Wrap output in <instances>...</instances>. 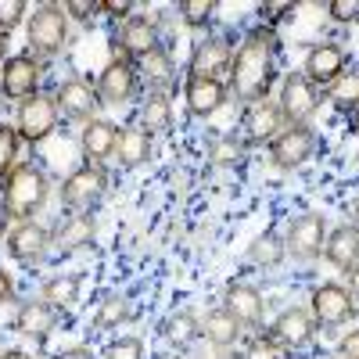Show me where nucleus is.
Here are the masks:
<instances>
[{
	"label": "nucleus",
	"mask_w": 359,
	"mask_h": 359,
	"mask_svg": "<svg viewBox=\"0 0 359 359\" xmlns=\"http://www.w3.org/2000/svg\"><path fill=\"white\" fill-rule=\"evenodd\" d=\"M277 54H280V40L273 25H255L252 33H245L226 72L230 97L241 101L245 108L255 101H266L277 83Z\"/></svg>",
	"instance_id": "f257e3e1"
},
{
	"label": "nucleus",
	"mask_w": 359,
	"mask_h": 359,
	"mask_svg": "<svg viewBox=\"0 0 359 359\" xmlns=\"http://www.w3.org/2000/svg\"><path fill=\"white\" fill-rule=\"evenodd\" d=\"M47 198H50V180L36 162H18L0 180V212L15 223H25L36 212H43Z\"/></svg>",
	"instance_id": "f03ea898"
},
{
	"label": "nucleus",
	"mask_w": 359,
	"mask_h": 359,
	"mask_svg": "<svg viewBox=\"0 0 359 359\" xmlns=\"http://www.w3.org/2000/svg\"><path fill=\"white\" fill-rule=\"evenodd\" d=\"M25 40H29V54L47 62V57L62 54L69 43V15L65 4H40L33 15L25 18Z\"/></svg>",
	"instance_id": "7ed1b4c3"
},
{
	"label": "nucleus",
	"mask_w": 359,
	"mask_h": 359,
	"mask_svg": "<svg viewBox=\"0 0 359 359\" xmlns=\"http://www.w3.org/2000/svg\"><path fill=\"white\" fill-rule=\"evenodd\" d=\"M57 194H62V205L69 208V212H94L97 201L108 194V169L83 162L79 169H72L62 180Z\"/></svg>",
	"instance_id": "20e7f679"
},
{
	"label": "nucleus",
	"mask_w": 359,
	"mask_h": 359,
	"mask_svg": "<svg viewBox=\"0 0 359 359\" xmlns=\"http://www.w3.org/2000/svg\"><path fill=\"white\" fill-rule=\"evenodd\" d=\"M62 126V111L54 104V94H33L18 104V115H15V130L22 137V144H43L47 137H54V130Z\"/></svg>",
	"instance_id": "39448f33"
},
{
	"label": "nucleus",
	"mask_w": 359,
	"mask_h": 359,
	"mask_svg": "<svg viewBox=\"0 0 359 359\" xmlns=\"http://www.w3.org/2000/svg\"><path fill=\"white\" fill-rule=\"evenodd\" d=\"M316 147H320V137H316L313 126H284L273 140H269L266 155H269V162H273V169L294 172L316 155Z\"/></svg>",
	"instance_id": "423d86ee"
},
{
	"label": "nucleus",
	"mask_w": 359,
	"mask_h": 359,
	"mask_svg": "<svg viewBox=\"0 0 359 359\" xmlns=\"http://www.w3.org/2000/svg\"><path fill=\"white\" fill-rule=\"evenodd\" d=\"M320 90L302 76V72H287L280 79V94H277V108L284 115L287 126H309V118L320 111Z\"/></svg>",
	"instance_id": "0eeeda50"
},
{
	"label": "nucleus",
	"mask_w": 359,
	"mask_h": 359,
	"mask_svg": "<svg viewBox=\"0 0 359 359\" xmlns=\"http://www.w3.org/2000/svg\"><path fill=\"white\" fill-rule=\"evenodd\" d=\"M316 331L320 327H316L309 306H287V309L277 313L273 323H269L266 338L273 341L277 348H284V352H302V348H309L316 341Z\"/></svg>",
	"instance_id": "6e6552de"
},
{
	"label": "nucleus",
	"mask_w": 359,
	"mask_h": 359,
	"mask_svg": "<svg viewBox=\"0 0 359 359\" xmlns=\"http://www.w3.org/2000/svg\"><path fill=\"white\" fill-rule=\"evenodd\" d=\"M155 47H162L158 22H155V18H147V15H133V18H126L123 25H115V33H111V54L130 57L133 65H140Z\"/></svg>",
	"instance_id": "1a4fd4ad"
},
{
	"label": "nucleus",
	"mask_w": 359,
	"mask_h": 359,
	"mask_svg": "<svg viewBox=\"0 0 359 359\" xmlns=\"http://www.w3.org/2000/svg\"><path fill=\"white\" fill-rule=\"evenodd\" d=\"M309 313L316 320V327H345L355 320L359 306L352 302V294L345 284H334V280H327V284H316L313 294H309Z\"/></svg>",
	"instance_id": "9d476101"
},
{
	"label": "nucleus",
	"mask_w": 359,
	"mask_h": 359,
	"mask_svg": "<svg viewBox=\"0 0 359 359\" xmlns=\"http://www.w3.org/2000/svg\"><path fill=\"white\" fill-rule=\"evenodd\" d=\"M40 79H43V62L33 54H11L4 65H0V94L8 101H25L40 94Z\"/></svg>",
	"instance_id": "9b49d317"
},
{
	"label": "nucleus",
	"mask_w": 359,
	"mask_h": 359,
	"mask_svg": "<svg viewBox=\"0 0 359 359\" xmlns=\"http://www.w3.org/2000/svg\"><path fill=\"white\" fill-rule=\"evenodd\" d=\"M54 104H57V111H62V118H69V123H90V118H97L101 94H97V86H90L83 76H69V79L57 83Z\"/></svg>",
	"instance_id": "f8f14e48"
},
{
	"label": "nucleus",
	"mask_w": 359,
	"mask_h": 359,
	"mask_svg": "<svg viewBox=\"0 0 359 359\" xmlns=\"http://www.w3.org/2000/svg\"><path fill=\"white\" fill-rule=\"evenodd\" d=\"M140 90V72H137V65L130 62V57H123V54H111L108 57V65L101 69V76H97V94H101V104H126V101H133V94Z\"/></svg>",
	"instance_id": "ddd939ff"
},
{
	"label": "nucleus",
	"mask_w": 359,
	"mask_h": 359,
	"mask_svg": "<svg viewBox=\"0 0 359 359\" xmlns=\"http://www.w3.org/2000/svg\"><path fill=\"white\" fill-rule=\"evenodd\" d=\"M323 241H327V219L320 212L294 216L291 226H287V233H284L287 255L294 262H313L316 255H323Z\"/></svg>",
	"instance_id": "4468645a"
},
{
	"label": "nucleus",
	"mask_w": 359,
	"mask_h": 359,
	"mask_svg": "<svg viewBox=\"0 0 359 359\" xmlns=\"http://www.w3.org/2000/svg\"><path fill=\"white\" fill-rule=\"evenodd\" d=\"M345 69H348V50L341 43H334V40H323V43H313L309 47V54H306V62H302V69H298V72H302L323 94V90L331 86Z\"/></svg>",
	"instance_id": "2eb2a0df"
},
{
	"label": "nucleus",
	"mask_w": 359,
	"mask_h": 359,
	"mask_svg": "<svg viewBox=\"0 0 359 359\" xmlns=\"http://www.w3.org/2000/svg\"><path fill=\"white\" fill-rule=\"evenodd\" d=\"M54 248V230H47L43 223L36 219H25V223H15V230L8 233V255L22 266H36L50 255Z\"/></svg>",
	"instance_id": "dca6fc26"
},
{
	"label": "nucleus",
	"mask_w": 359,
	"mask_h": 359,
	"mask_svg": "<svg viewBox=\"0 0 359 359\" xmlns=\"http://www.w3.org/2000/svg\"><path fill=\"white\" fill-rule=\"evenodd\" d=\"M230 62H233V43H230L226 36H205V40H198L194 50H191L187 76H198V79H223V83H226Z\"/></svg>",
	"instance_id": "f3484780"
},
{
	"label": "nucleus",
	"mask_w": 359,
	"mask_h": 359,
	"mask_svg": "<svg viewBox=\"0 0 359 359\" xmlns=\"http://www.w3.org/2000/svg\"><path fill=\"white\" fill-rule=\"evenodd\" d=\"M284 126L287 123H284L277 101L266 97V101H255V104L245 108V115H241V140L248 147H269V140H273Z\"/></svg>",
	"instance_id": "a211bd4d"
},
{
	"label": "nucleus",
	"mask_w": 359,
	"mask_h": 359,
	"mask_svg": "<svg viewBox=\"0 0 359 359\" xmlns=\"http://www.w3.org/2000/svg\"><path fill=\"white\" fill-rule=\"evenodd\" d=\"M230 101V90L223 79H198L187 76L184 79V104L194 118H212L216 111H223Z\"/></svg>",
	"instance_id": "6ab92c4d"
},
{
	"label": "nucleus",
	"mask_w": 359,
	"mask_h": 359,
	"mask_svg": "<svg viewBox=\"0 0 359 359\" xmlns=\"http://www.w3.org/2000/svg\"><path fill=\"white\" fill-rule=\"evenodd\" d=\"M223 309H230L237 316L241 327H262V316H266V298L255 284H245V280H230L226 291H223Z\"/></svg>",
	"instance_id": "aec40b11"
},
{
	"label": "nucleus",
	"mask_w": 359,
	"mask_h": 359,
	"mask_svg": "<svg viewBox=\"0 0 359 359\" xmlns=\"http://www.w3.org/2000/svg\"><path fill=\"white\" fill-rule=\"evenodd\" d=\"M115 144H118V126L108 118H90L79 130V151L83 162L90 165H104L108 158H115Z\"/></svg>",
	"instance_id": "412c9836"
},
{
	"label": "nucleus",
	"mask_w": 359,
	"mask_h": 359,
	"mask_svg": "<svg viewBox=\"0 0 359 359\" xmlns=\"http://www.w3.org/2000/svg\"><path fill=\"white\" fill-rule=\"evenodd\" d=\"M54 323H57V313L43 302V298H29V302H22L18 313H15V331L29 341H36V345H43L50 338Z\"/></svg>",
	"instance_id": "4be33fe9"
},
{
	"label": "nucleus",
	"mask_w": 359,
	"mask_h": 359,
	"mask_svg": "<svg viewBox=\"0 0 359 359\" xmlns=\"http://www.w3.org/2000/svg\"><path fill=\"white\" fill-rule=\"evenodd\" d=\"M155 155V137L147 133L140 123L133 126H123L118 130V144H115V162L123 165V169H140L147 165Z\"/></svg>",
	"instance_id": "5701e85b"
},
{
	"label": "nucleus",
	"mask_w": 359,
	"mask_h": 359,
	"mask_svg": "<svg viewBox=\"0 0 359 359\" xmlns=\"http://www.w3.org/2000/svg\"><path fill=\"white\" fill-rule=\"evenodd\" d=\"M97 237V219L94 212H69L62 216V223L54 226V248L62 252H83L94 245Z\"/></svg>",
	"instance_id": "b1692460"
},
{
	"label": "nucleus",
	"mask_w": 359,
	"mask_h": 359,
	"mask_svg": "<svg viewBox=\"0 0 359 359\" xmlns=\"http://www.w3.org/2000/svg\"><path fill=\"white\" fill-rule=\"evenodd\" d=\"M241 334H245V327L237 323V316H233L230 309H223V306L208 309V313L201 316V338L212 345V348H219V352L233 348L237 341H241Z\"/></svg>",
	"instance_id": "393cba45"
},
{
	"label": "nucleus",
	"mask_w": 359,
	"mask_h": 359,
	"mask_svg": "<svg viewBox=\"0 0 359 359\" xmlns=\"http://www.w3.org/2000/svg\"><path fill=\"white\" fill-rule=\"evenodd\" d=\"M323 259L331 262L334 269H348L359 262V230L352 223H341L334 230H327V241H323Z\"/></svg>",
	"instance_id": "a878e982"
},
{
	"label": "nucleus",
	"mask_w": 359,
	"mask_h": 359,
	"mask_svg": "<svg viewBox=\"0 0 359 359\" xmlns=\"http://www.w3.org/2000/svg\"><path fill=\"white\" fill-rule=\"evenodd\" d=\"M79 294H83V277L79 273H57V277L43 280V287H40V298L57 316H65L69 309H76Z\"/></svg>",
	"instance_id": "bb28decb"
},
{
	"label": "nucleus",
	"mask_w": 359,
	"mask_h": 359,
	"mask_svg": "<svg viewBox=\"0 0 359 359\" xmlns=\"http://www.w3.org/2000/svg\"><path fill=\"white\" fill-rule=\"evenodd\" d=\"M140 126L151 137L172 130V101H169L165 90H147L144 94V101H140Z\"/></svg>",
	"instance_id": "cd10ccee"
},
{
	"label": "nucleus",
	"mask_w": 359,
	"mask_h": 359,
	"mask_svg": "<svg viewBox=\"0 0 359 359\" xmlns=\"http://www.w3.org/2000/svg\"><path fill=\"white\" fill-rule=\"evenodd\" d=\"M137 72H140V79L147 83V90H165V94H169V86L176 83V65H172L169 47H165V43L155 47V50L137 65Z\"/></svg>",
	"instance_id": "c85d7f7f"
},
{
	"label": "nucleus",
	"mask_w": 359,
	"mask_h": 359,
	"mask_svg": "<svg viewBox=\"0 0 359 359\" xmlns=\"http://www.w3.org/2000/svg\"><path fill=\"white\" fill-rule=\"evenodd\" d=\"M162 338H165V345H172L176 352H180V348H191L194 341H201V316H198L194 309L172 313V316L162 323Z\"/></svg>",
	"instance_id": "c756f323"
},
{
	"label": "nucleus",
	"mask_w": 359,
	"mask_h": 359,
	"mask_svg": "<svg viewBox=\"0 0 359 359\" xmlns=\"http://www.w3.org/2000/svg\"><path fill=\"white\" fill-rule=\"evenodd\" d=\"M323 97L331 101V108H334L338 115L355 118V111H359V69H355V65H352V69H345L331 86L323 90Z\"/></svg>",
	"instance_id": "7c9ffc66"
},
{
	"label": "nucleus",
	"mask_w": 359,
	"mask_h": 359,
	"mask_svg": "<svg viewBox=\"0 0 359 359\" xmlns=\"http://www.w3.org/2000/svg\"><path fill=\"white\" fill-rule=\"evenodd\" d=\"M133 320V302L123 294H104L101 306L94 309V320L90 327H97V331H115V327H123Z\"/></svg>",
	"instance_id": "2f4dec72"
},
{
	"label": "nucleus",
	"mask_w": 359,
	"mask_h": 359,
	"mask_svg": "<svg viewBox=\"0 0 359 359\" xmlns=\"http://www.w3.org/2000/svg\"><path fill=\"white\" fill-rule=\"evenodd\" d=\"M245 155H248V144L241 140V133H219L212 144H208V165H216V169L241 165Z\"/></svg>",
	"instance_id": "473e14b6"
},
{
	"label": "nucleus",
	"mask_w": 359,
	"mask_h": 359,
	"mask_svg": "<svg viewBox=\"0 0 359 359\" xmlns=\"http://www.w3.org/2000/svg\"><path fill=\"white\" fill-rule=\"evenodd\" d=\"M248 259H252V266H259V269H277V266L287 259L284 237H277V233H259L255 241L248 245Z\"/></svg>",
	"instance_id": "72a5a7b5"
},
{
	"label": "nucleus",
	"mask_w": 359,
	"mask_h": 359,
	"mask_svg": "<svg viewBox=\"0 0 359 359\" xmlns=\"http://www.w3.org/2000/svg\"><path fill=\"white\" fill-rule=\"evenodd\" d=\"M18 147H22V137L15 130V123H0V180H4L15 165H18Z\"/></svg>",
	"instance_id": "f704fd0d"
},
{
	"label": "nucleus",
	"mask_w": 359,
	"mask_h": 359,
	"mask_svg": "<svg viewBox=\"0 0 359 359\" xmlns=\"http://www.w3.org/2000/svg\"><path fill=\"white\" fill-rule=\"evenodd\" d=\"M216 15V0H184L180 4V18H184L187 29H205Z\"/></svg>",
	"instance_id": "c9c22d12"
},
{
	"label": "nucleus",
	"mask_w": 359,
	"mask_h": 359,
	"mask_svg": "<svg viewBox=\"0 0 359 359\" xmlns=\"http://www.w3.org/2000/svg\"><path fill=\"white\" fill-rule=\"evenodd\" d=\"M101 359H144V338H137V334L111 338L101 348Z\"/></svg>",
	"instance_id": "e433bc0d"
},
{
	"label": "nucleus",
	"mask_w": 359,
	"mask_h": 359,
	"mask_svg": "<svg viewBox=\"0 0 359 359\" xmlns=\"http://www.w3.org/2000/svg\"><path fill=\"white\" fill-rule=\"evenodd\" d=\"M29 18L25 0H0V36H11V29H18Z\"/></svg>",
	"instance_id": "4c0bfd02"
},
{
	"label": "nucleus",
	"mask_w": 359,
	"mask_h": 359,
	"mask_svg": "<svg viewBox=\"0 0 359 359\" xmlns=\"http://www.w3.org/2000/svg\"><path fill=\"white\" fill-rule=\"evenodd\" d=\"M327 15L338 25H355L359 22V0H331L327 4Z\"/></svg>",
	"instance_id": "58836bf2"
},
{
	"label": "nucleus",
	"mask_w": 359,
	"mask_h": 359,
	"mask_svg": "<svg viewBox=\"0 0 359 359\" xmlns=\"http://www.w3.org/2000/svg\"><path fill=\"white\" fill-rule=\"evenodd\" d=\"M241 359H287V352L277 348L269 338H255V341H248V348H245Z\"/></svg>",
	"instance_id": "ea45409f"
},
{
	"label": "nucleus",
	"mask_w": 359,
	"mask_h": 359,
	"mask_svg": "<svg viewBox=\"0 0 359 359\" xmlns=\"http://www.w3.org/2000/svg\"><path fill=\"white\" fill-rule=\"evenodd\" d=\"M65 15L86 25V22H94V15H101V0H69Z\"/></svg>",
	"instance_id": "a19ab883"
},
{
	"label": "nucleus",
	"mask_w": 359,
	"mask_h": 359,
	"mask_svg": "<svg viewBox=\"0 0 359 359\" xmlns=\"http://www.w3.org/2000/svg\"><path fill=\"white\" fill-rule=\"evenodd\" d=\"M101 15H108L111 22L123 25L126 18H133V4L130 0H101Z\"/></svg>",
	"instance_id": "79ce46f5"
},
{
	"label": "nucleus",
	"mask_w": 359,
	"mask_h": 359,
	"mask_svg": "<svg viewBox=\"0 0 359 359\" xmlns=\"http://www.w3.org/2000/svg\"><path fill=\"white\" fill-rule=\"evenodd\" d=\"M338 355H341V359H359V327H352L348 334H341Z\"/></svg>",
	"instance_id": "37998d69"
},
{
	"label": "nucleus",
	"mask_w": 359,
	"mask_h": 359,
	"mask_svg": "<svg viewBox=\"0 0 359 359\" xmlns=\"http://www.w3.org/2000/svg\"><path fill=\"white\" fill-rule=\"evenodd\" d=\"M11 298H15V277L8 273L4 266H0V306L11 302Z\"/></svg>",
	"instance_id": "c03bdc74"
},
{
	"label": "nucleus",
	"mask_w": 359,
	"mask_h": 359,
	"mask_svg": "<svg viewBox=\"0 0 359 359\" xmlns=\"http://www.w3.org/2000/svg\"><path fill=\"white\" fill-rule=\"evenodd\" d=\"M50 359H94V352H90L86 345H72V348H62V352L50 355Z\"/></svg>",
	"instance_id": "a18cd8bd"
},
{
	"label": "nucleus",
	"mask_w": 359,
	"mask_h": 359,
	"mask_svg": "<svg viewBox=\"0 0 359 359\" xmlns=\"http://www.w3.org/2000/svg\"><path fill=\"white\" fill-rule=\"evenodd\" d=\"M345 277H348V284H345V287H348V294H352V302L359 306V262H355V266L348 269Z\"/></svg>",
	"instance_id": "49530a36"
},
{
	"label": "nucleus",
	"mask_w": 359,
	"mask_h": 359,
	"mask_svg": "<svg viewBox=\"0 0 359 359\" xmlns=\"http://www.w3.org/2000/svg\"><path fill=\"white\" fill-rule=\"evenodd\" d=\"M0 359H36V355H29L25 348H4V352H0Z\"/></svg>",
	"instance_id": "de8ad7c7"
},
{
	"label": "nucleus",
	"mask_w": 359,
	"mask_h": 359,
	"mask_svg": "<svg viewBox=\"0 0 359 359\" xmlns=\"http://www.w3.org/2000/svg\"><path fill=\"white\" fill-rule=\"evenodd\" d=\"M8 57H11V54H8V36H0V65H4Z\"/></svg>",
	"instance_id": "09e8293b"
},
{
	"label": "nucleus",
	"mask_w": 359,
	"mask_h": 359,
	"mask_svg": "<svg viewBox=\"0 0 359 359\" xmlns=\"http://www.w3.org/2000/svg\"><path fill=\"white\" fill-rule=\"evenodd\" d=\"M352 226H355V230H359V198H355V201H352Z\"/></svg>",
	"instance_id": "8fccbe9b"
},
{
	"label": "nucleus",
	"mask_w": 359,
	"mask_h": 359,
	"mask_svg": "<svg viewBox=\"0 0 359 359\" xmlns=\"http://www.w3.org/2000/svg\"><path fill=\"white\" fill-rule=\"evenodd\" d=\"M352 123H355V126H359V111H355V118H352Z\"/></svg>",
	"instance_id": "3c124183"
},
{
	"label": "nucleus",
	"mask_w": 359,
	"mask_h": 359,
	"mask_svg": "<svg viewBox=\"0 0 359 359\" xmlns=\"http://www.w3.org/2000/svg\"><path fill=\"white\" fill-rule=\"evenodd\" d=\"M180 359H191V355H180Z\"/></svg>",
	"instance_id": "603ef678"
},
{
	"label": "nucleus",
	"mask_w": 359,
	"mask_h": 359,
	"mask_svg": "<svg viewBox=\"0 0 359 359\" xmlns=\"http://www.w3.org/2000/svg\"><path fill=\"white\" fill-rule=\"evenodd\" d=\"M334 359H341V355H334Z\"/></svg>",
	"instance_id": "864d4df0"
}]
</instances>
